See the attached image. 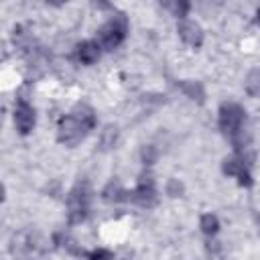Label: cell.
Instances as JSON below:
<instances>
[{
  "label": "cell",
  "instance_id": "obj_8",
  "mask_svg": "<svg viewBox=\"0 0 260 260\" xmlns=\"http://www.w3.org/2000/svg\"><path fill=\"white\" fill-rule=\"evenodd\" d=\"M35 124H37L35 108L26 100H18L14 104V126H16V132L20 136H26V134L32 132Z\"/></svg>",
  "mask_w": 260,
  "mask_h": 260
},
{
  "label": "cell",
  "instance_id": "obj_7",
  "mask_svg": "<svg viewBox=\"0 0 260 260\" xmlns=\"http://www.w3.org/2000/svg\"><path fill=\"white\" fill-rule=\"evenodd\" d=\"M221 171H223V175L234 177L240 187H252V183H254L248 165L240 156H225L221 162Z\"/></svg>",
  "mask_w": 260,
  "mask_h": 260
},
{
  "label": "cell",
  "instance_id": "obj_22",
  "mask_svg": "<svg viewBox=\"0 0 260 260\" xmlns=\"http://www.w3.org/2000/svg\"><path fill=\"white\" fill-rule=\"evenodd\" d=\"M256 22H258V24H260V8H258V10H256Z\"/></svg>",
  "mask_w": 260,
  "mask_h": 260
},
{
  "label": "cell",
  "instance_id": "obj_9",
  "mask_svg": "<svg viewBox=\"0 0 260 260\" xmlns=\"http://www.w3.org/2000/svg\"><path fill=\"white\" fill-rule=\"evenodd\" d=\"M177 32H179L181 41H183L185 45L193 47V49H199V47L203 45L205 35H203V28H201V24H199L197 20H191V18L179 20V22H177Z\"/></svg>",
  "mask_w": 260,
  "mask_h": 260
},
{
  "label": "cell",
  "instance_id": "obj_3",
  "mask_svg": "<svg viewBox=\"0 0 260 260\" xmlns=\"http://www.w3.org/2000/svg\"><path fill=\"white\" fill-rule=\"evenodd\" d=\"M47 244L37 230H20L10 238V252L20 258H39L43 256Z\"/></svg>",
  "mask_w": 260,
  "mask_h": 260
},
{
  "label": "cell",
  "instance_id": "obj_21",
  "mask_svg": "<svg viewBox=\"0 0 260 260\" xmlns=\"http://www.w3.org/2000/svg\"><path fill=\"white\" fill-rule=\"evenodd\" d=\"M87 260H114V254L108 248H98L87 256Z\"/></svg>",
  "mask_w": 260,
  "mask_h": 260
},
{
  "label": "cell",
  "instance_id": "obj_6",
  "mask_svg": "<svg viewBox=\"0 0 260 260\" xmlns=\"http://www.w3.org/2000/svg\"><path fill=\"white\" fill-rule=\"evenodd\" d=\"M130 199L140 205V207H152L156 201H158V189H156V181L152 177V173L144 171L138 181H136V187L132 189L130 193Z\"/></svg>",
  "mask_w": 260,
  "mask_h": 260
},
{
  "label": "cell",
  "instance_id": "obj_4",
  "mask_svg": "<svg viewBox=\"0 0 260 260\" xmlns=\"http://www.w3.org/2000/svg\"><path fill=\"white\" fill-rule=\"evenodd\" d=\"M246 122V110L244 106H240L238 102H223L217 110V126L221 130V134L225 136H234L244 128Z\"/></svg>",
  "mask_w": 260,
  "mask_h": 260
},
{
  "label": "cell",
  "instance_id": "obj_1",
  "mask_svg": "<svg viewBox=\"0 0 260 260\" xmlns=\"http://www.w3.org/2000/svg\"><path fill=\"white\" fill-rule=\"evenodd\" d=\"M126 35H128V18L122 12H116L95 30V43L104 51H114L124 43Z\"/></svg>",
  "mask_w": 260,
  "mask_h": 260
},
{
  "label": "cell",
  "instance_id": "obj_13",
  "mask_svg": "<svg viewBox=\"0 0 260 260\" xmlns=\"http://www.w3.org/2000/svg\"><path fill=\"white\" fill-rule=\"evenodd\" d=\"M179 87H181V91L189 100H193L197 104H203L205 102V89H203L201 81H197V79H181L179 81Z\"/></svg>",
  "mask_w": 260,
  "mask_h": 260
},
{
  "label": "cell",
  "instance_id": "obj_19",
  "mask_svg": "<svg viewBox=\"0 0 260 260\" xmlns=\"http://www.w3.org/2000/svg\"><path fill=\"white\" fill-rule=\"evenodd\" d=\"M165 191H167V195L169 197H183V193H185V185L179 181V179H169L167 181V185H165Z\"/></svg>",
  "mask_w": 260,
  "mask_h": 260
},
{
  "label": "cell",
  "instance_id": "obj_14",
  "mask_svg": "<svg viewBox=\"0 0 260 260\" xmlns=\"http://www.w3.org/2000/svg\"><path fill=\"white\" fill-rule=\"evenodd\" d=\"M118 136H120V130L116 124H108L102 132H100V148L102 150H110L116 146L118 142Z\"/></svg>",
  "mask_w": 260,
  "mask_h": 260
},
{
  "label": "cell",
  "instance_id": "obj_11",
  "mask_svg": "<svg viewBox=\"0 0 260 260\" xmlns=\"http://www.w3.org/2000/svg\"><path fill=\"white\" fill-rule=\"evenodd\" d=\"M71 114L81 122V126L87 130V132H91L93 128H95V124H98V118H95V110L89 106V104H85V102H79V104H75L73 106V110H71Z\"/></svg>",
  "mask_w": 260,
  "mask_h": 260
},
{
  "label": "cell",
  "instance_id": "obj_17",
  "mask_svg": "<svg viewBox=\"0 0 260 260\" xmlns=\"http://www.w3.org/2000/svg\"><path fill=\"white\" fill-rule=\"evenodd\" d=\"M244 87H246V91H248L252 98L260 95V69H252V71L246 75Z\"/></svg>",
  "mask_w": 260,
  "mask_h": 260
},
{
  "label": "cell",
  "instance_id": "obj_18",
  "mask_svg": "<svg viewBox=\"0 0 260 260\" xmlns=\"http://www.w3.org/2000/svg\"><path fill=\"white\" fill-rule=\"evenodd\" d=\"M156 158H158V150H156V146H152V144H144L142 150H140V160H142V165H144V167H150V165L156 162Z\"/></svg>",
  "mask_w": 260,
  "mask_h": 260
},
{
  "label": "cell",
  "instance_id": "obj_23",
  "mask_svg": "<svg viewBox=\"0 0 260 260\" xmlns=\"http://www.w3.org/2000/svg\"><path fill=\"white\" fill-rule=\"evenodd\" d=\"M258 230H260V217H258Z\"/></svg>",
  "mask_w": 260,
  "mask_h": 260
},
{
  "label": "cell",
  "instance_id": "obj_2",
  "mask_svg": "<svg viewBox=\"0 0 260 260\" xmlns=\"http://www.w3.org/2000/svg\"><path fill=\"white\" fill-rule=\"evenodd\" d=\"M91 187L87 181H77L67 195V219L69 223H81L89 215Z\"/></svg>",
  "mask_w": 260,
  "mask_h": 260
},
{
  "label": "cell",
  "instance_id": "obj_12",
  "mask_svg": "<svg viewBox=\"0 0 260 260\" xmlns=\"http://www.w3.org/2000/svg\"><path fill=\"white\" fill-rule=\"evenodd\" d=\"M102 199H104L106 203H120V201L128 199V193H126V189L122 187V183L114 179V181H108L106 187L102 189Z\"/></svg>",
  "mask_w": 260,
  "mask_h": 260
},
{
  "label": "cell",
  "instance_id": "obj_20",
  "mask_svg": "<svg viewBox=\"0 0 260 260\" xmlns=\"http://www.w3.org/2000/svg\"><path fill=\"white\" fill-rule=\"evenodd\" d=\"M169 8L173 10V14H175L179 20H183V18H187V14H189V10H191V4H189V2H173V4H169Z\"/></svg>",
  "mask_w": 260,
  "mask_h": 260
},
{
  "label": "cell",
  "instance_id": "obj_5",
  "mask_svg": "<svg viewBox=\"0 0 260 260\" xmlns=\"http://www.w3.org/2000/svg\"><path fill=\"white\" fill-rule=\"evenodd\" d=\"M89 132L81 126V122L69 112L67 116H63L59 122H57V142H61L63 146H77Z\"/></svg>",
  "mask_w": 260,
  "mask_h": 260
},
{
  "label": "cell",
  "instance_id": "obj_16",
  "mask_svg": "<svg viewBox=\"0 0 260 260\" xmlns=\"http://www.w3.org/2000/svg\"><path fill=\"white\" fill-rule=\"evenodd\" d=\"M199 228H201V232L205 236H209V238L215 236L219 232V219H217V215L215 213H203L199 217Z\"/></svg>",
  "mask_w": 260,
  "mask_h": 260
},
{
  "label": "cell",
  "instance_id": "obj_15",
  "mask_svg": "<svg viewBox=\"0 0 260 260\" xmlns=\"http://www.w3.org/2000/svg\"><path fill=\"white\" fill-rule=\"evenodd\" d=\"M53 244L59 246V248H65V250L71 252V254H81L77 242H75L69 234H65V232H55V234H53Z\"/></svg>",
  "mask_w": 260,
  "mask_h": 260
},
{
  "label": "cell",
  "instance_id": "obj_10",
  "mask_svg": "<svg viewBox=\"0 0 260 260\" xmlns=\"http://www.w3.org/2000/svg\"><path fill=\"white\" fill-rule=\"evenodd\" d=\"M100 53H102V47L91 39L81 41V43L75 45V59L81 65H93L100 59Z\"/></svg>",
  "mask_w": 260,
  "mask_h": 260
}]
</instances>
